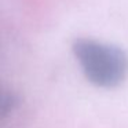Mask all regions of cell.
Here are the masks:
<instances>
[{"instance_id":"1","label":"cell","mask_w":128,"mask_h":128,"mask_svg":"<svg viewBox=\"0 0 128 128\" xmlns=\"http://www.w3.org/2000/svg\"><path fill=\"white\" fill-rule=\"evenodd\" d=\"M72 52L84 77L99 88L118 87L128 76V54L118 46L90 37H78Z\"/></svg>"}]
</instances>
